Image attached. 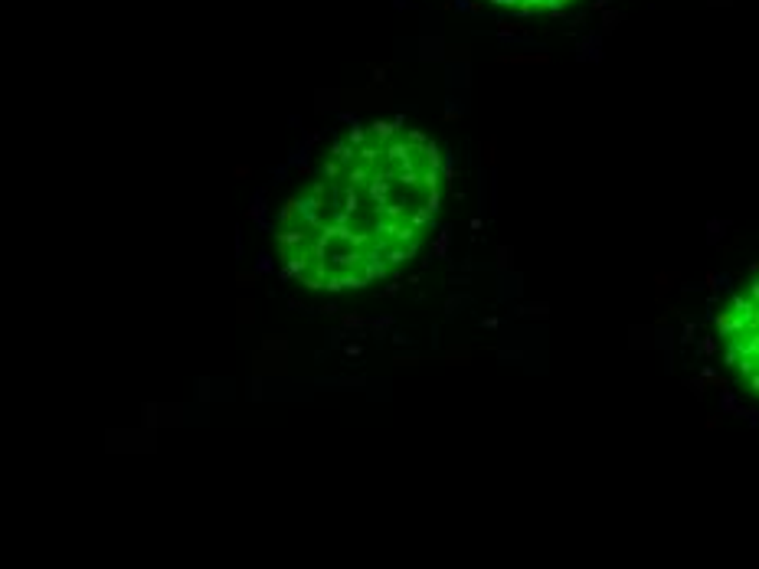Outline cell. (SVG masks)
<instances>
[{
	"mask_svg": "<svg viewBox=\"0 0 759 569\" xmlns=\"http://www.w3.org/2000/svg\"><path fill=\"white\" fill-rule=\"evenodd\" d=\"M439 203L442 154L432 141L399 122L364 124L282 210L278 262L314 291L366 288L416 256Z\"/></svg>",
	"mask_w": 759,
	"mask_h": 569,
	"instance_id": "obj_1",
	"label": "cell"
},
{
	"mask_svg": "<svg viewBox=\"0 0 759 569\" xmlns=\"http://www.w3.org/2000/svg\"><path fill=\"white\" fill-rule=\"evenodd\" d=\"M720 350L730 373L753 396H759V271L733 295L717 317Z\"/></svg>",
	"mask_w": 759,
	"mask_h": 569,
	"instance_id": "obj_2",
	"label": "cell"
},
{
	"mask_svg": "<svg viewBox=\"0 0 759 569\" xmlns=\"http://www.w3.org/2000/svg\"><path fill=\"white\" fill-rule=\"evenodd\" d=\"M488 3L514 10V14H556V10H566L580 0H488Z\"/></svg>",
	"mask_w": 759,
	"mask_h": 569,
	"instance_id": "obj_3",
	"label": "cell"
}]
</instances>
